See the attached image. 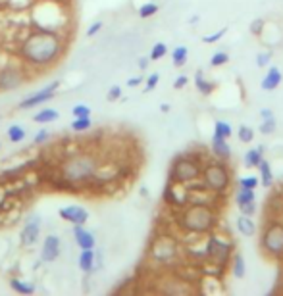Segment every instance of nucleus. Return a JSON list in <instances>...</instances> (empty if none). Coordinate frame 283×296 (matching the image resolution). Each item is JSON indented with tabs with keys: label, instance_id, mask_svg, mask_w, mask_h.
<instances>
[{
	"label": "nucleus",
	"instance_id": "obj_17",
	"mask_svg": "<svg viewBox=\"0 0 283 296\" xmlns=\"http://www.w3.org/2000/svg\"><path fill=\"white\" fill-rule=\"evenodd\" d=\"M229 269H231V275L235 279H243L247 275V263H245V258L241 252H235L229 260Z\"/></svg>",
	"mask_w": 283,
	"mask_h": 296
},
{
	"label": "nucleus",
	"instance_id": "obj_25",
	"mask_svg": "<svg viewBox=\"0 0 283 296\" xmlns=\"http://www.w3.org/2000/svg\"><path fill=\"white\" fill-rule=\"evenodd\" d=\"M187 60H189V48L183 46V44H179V46H175L174 50H172V62H174V66H183Z\"/></svg>",
	"mask_w": 283,
	"mask_h": 296
},
{
	"label": "nucleus",
	"instance_id": "obj_1",
	"mask_svg": "<svg viewBox=\"0 0 283 296\" xmlns=\"http://www.w3.org/2000/svg\"><path fill=\"white\" fill-rule=\"evenodd\" d=\"M62 39L52 31H33L20 44V56L23 62L35 67H46L54 64L62 54Z\"/></svg>",
	"mask_w": 283,
	"mask_h": 296
},
{
	"label": "nucleus",
	"instance_id": "obj_5",
	"mask_svg": "<svg viewBox=\"0 0 283 296\" xmlns=\"http://www.w3.org/2000/svg\"><path fill=\"white\" fill-rule=\"evenodd\" d=\"M262 250L272 256V258H281L283 256V223L272 220L262 233Z\"/></svg>",
	"mask_w": 283,
	"mask_h": 296
},
{
	"label": "nucleus",
	"instance_id": "obj_27",
	"mask_svg": "<svg viewBox=\"0 0 283 296\" xmlns=\"http://www.w3.org/2000/svg\"><path fill=\"white\" fill-rule=\"evenodd\" d=\"M158 10H160V4L147 2V4H143L141 8H139V16H141L143 20H147V18H153L154 14H158Z\"/></svg>",
	"mask_w": 283,
	"mask_h": 296
},
{
	"label": "nucleus",
	"instance_id": "obj_42",
	"mask_svg": "<svg viewBox=\"0 0 283 296\" xmlns=\"http://www.w3.org/2000/svg\"><path fill=\"white\" fill-rule=\"evenodd\" d=\"M158 81H160V75H158V73H153V75L147 77V90H153V88L158 85Z\"/></svg>",
	"mask_w": 283,
	"mask_h": 296
},
{
	"label": "nucleus",
	"instance_id": "obj_48",
	"mask_svg": "<svg viewBox=\"0 0 283 296\" xmlns=\"http://www.w3.org/2000/svg\"><path fill=\"white\" fill-rule=\"evenodd\" d=\"M149 60H151V58H141V60H139V67H141V69H147V67H149Z\"/></svg>",
	"mask_w": 283,
	"mask_h": 296
},
{
	"label": "nucleus",
	"instance_id": "obj_46",
	"mask_svg": "<svg viewBox=\"0 0 283 296\" xmlns=\"http://www.w3.org/2000/svg\"><path fill=\"white\" fill-rule=\"evenodd\" d=\"M145 79H141V77H131L129 81H127V87H139Z\"/></svg>",
	"mask_w": 283,
	"mask_h": 296
},
{
	"label": "nucleus",
	"instance_id": "obj_30",
	"mask_svg": "<svg viewBox=\"0 0 283 296\" xmlns=\"http://www.w3.org/2000/svg\"><path fill=\"white\" fill-rule=\"evenodd\" d=\"M275 127H277L275 118H266V120H262L258 131H260L262 135H272V133H275Z\"/></svg>",
	"mask_w": 283,
	"mask_h": 296
},
{
	"label": "nucleus",
	"instance_id": "obj_11",
	"mask_svg": "<svg viewBox=\"0 0 283 296\" xmlns=\"http://www.w3.org/2000/svg\"><path fill=\"white\" fill-rule=\"evenodd\" d=\"M23 83L20 69L16 67H4L0 69V90H14Z\"/></svg>",
	"mask_w": 283,
	"mask_h": 296
},
{
	"label": "nucleus",
	"instance_id": "obj_34",
	"mask_svg": "<svg viewBox=\"0 0 283 296\" xmlns=\"http://www.w3.org/2000/svg\"><path fill=\"white\" fill-rule=\"evenodd\" d=\"M226 33H228V27H222L220 31H214V33H210V35H204V37H202V43H206V44L218 43L220 39H222Z\"/></svg>",
	"mask_w": 283,
	"mask_h": 296
},
{
	"label": "nucleus",
	"instance_id": "obj_19",
	"mask_svg": "<svg viewBox=\"0 0 283 296\" xmlns=\"http://www.w3.org/2000/svg\"><path fill=\"white\" fill-rule=\"evenodd\" d=\"M195 87L202 96H210L214 92V83H210L202 71H196L195 73Z\"/></svg>",
	"mask_w": 283,
	"mask_h": 296
},
{
	"label": "nucleus",
	"instance_id": "obj_31",
	"mask_svg": "<svg viewBox=\"0 0 283 296\" xmlns=\"http://www.w3.org/2000/svg\"><path fill=\"white\" fill-rule=\"evenodd\" d=\"M237 139H239L241 143H252V139H254L252 127H249V125H241L239 129H237Z\"/></svg>",
	"mask_w": 283,
	"mask_h": 296
},
{
	"label": "nucleus",
	"instance_id": "obj_14",
	"mask_svg": "<svg viewBox=\"0 0 283 296\" xmlns=\"http://www.w3.org/2000/svg\"><path fill=\"white\" fill-rule=\"evenodd\" d=\"M212 154L222 162H228L231 158V146H229L228 139H224V137L214 133L212 135Z\"/></svg>",
	"mask_w": 283,
	"mask_h": 296
},
{
	"label": "nucleus",
	"instance_id": "obj_18",
	"mask_svg": "<svg viewBox=\"0 0 283 296\" xmlns=\"http://www.w3.org/2000/svg\"><path fill=\"white\" fill-rule=\"evenodd\" d=\"M77 263H79V269H81L83 273H93V271H95V248H85V250H81Z\"/></svg>",
	"mask_w": 283,
	"mask_h": 296
},
{
	"label": "nucleus",
	"instance_id": "obj_4",
	"mask_svg": "<svg viewBox=\"0 0 283 296\" xmlns=\"http://www.w3.org/2000/svg\"><path fill=\"white\" fill-rule=\"evenodd\" d=\"M202 186L206 188L208 192H214V194H226L231 186V173H229V167L226 165V162H210L202 167Z\"/></svg>",
	"mask_w": 283,
	"mask_h": 296
},
{
	"label": "nucleus",
	"instance_id": "obj_28",
	"mask_svg": "<svg viewBox=\"0 0 283 296\" xmlns=\"http://www.w3.org/2000/svg\"><path fill=\"white\" fill-rule=\"evenodd\" d=\"M93 127V121L91 118H74V123H72V129L76 133H83L89 131Z\"/></svg>",
	"mask_w": 283,
	"mask_h": 296
},
{
	"label": "nucleus",
	"instance_id": "obj_6",
	"mask_svg": "<svg viewBox=\"0 0 283 296\" xmlns=\"http://www.w3.org/2000/svg\"><path fill=\"white\" fill-rule=\"evenodd\" d=\"M202 173V167L196 162L195 158H189V156H179L175 158L172 169H170V175L172 181L175 183H193L195 179H198Z\"/></svg>",
	"mask_w": 283,
	"mask_h": 296
},
{
	"label": "nucleus",
	"instance_id": "obj_39",
	"mask_svg": "<svg viewBox=\"0 0 283 296\" xmlns=\"http://www.w3.org/2000/svg\"><path fill=\"white\" fill-rule=\"evenodd\" d=\"M237 208H239V212L241 214H245V216H254V212H256V200H254V202H247V204H241Z\"/></svg>",
	"mask_w": 283,
	"mask_h": 296
},
{
	"label": "nucleus",
	"instance_id": "obj_41",
	"mask_svg": "<svg viewBox=\"0 0 283 296\" xmlns=\"http://www.w3.org/2000/svg\"><path fill=\"white\" fill-rule=\"evenodd\" d=\"M48 139H50V131L43 129V131H39L35 135V144H43V143H46Z\"/></svg>",
	"mask_w": 283,
	"mask_h": 296
},
{
	"label": "nucleus",
	"instance_id": "obj_2",
	"mask_svg": "<svg viewBox=\"0 0 283 296\" xmlns=\"http://www.w3.org/2000/svg\"><path fill=\"white\" fill-rule=\"evenodd\" d=\"M98 160L93 154H76L69 156L64 164L60 165V175L69 185H81L97 175Z\"/></svg>",
	"mask_w": 283,
	"mask_h": 296
},
{
	"label": "nucleus",
	"instance_id": "obj_36",
	"mask_svg": "<svg viewBox=\"0 0 283 296\" xmlns=\"http://www.w3.org/2000/svg\"><path fill=\"white\" fill-rule=\"evenodd\" d=\"M72 114H74V118H91V108L87 104H76L72 108Z\"/></svg>",
	"mask_w": 283,
	"mask_h": 296
},
{
	"label": "nucleus",
	"instance_id": "obj_40",
	"mask_svg": "<svg viewBox=\"0 0 283 296\" xmlns=\"http://www.w3.org/2000/svg\"><path fill=\"white\" fill-rule=\"evenodd\" d=\"M106 98L110 100V102H116V100H120L121 98V87L120 85H114V87L108 90V96Z\"/></svg>",
	"mask_w": 283,
	"mask_h": 296
},
{
	"label": "nucleus",
	"instance_id": "obj_3",
	"mask_svg": "<svg viewBox=\"0 0 283 296\" xmlns=\"http://www.w3.org/2000/svg\"><path fill=\"white\" fill-rule=\"evenodd\" d=\"M179 225L195 235L210 233L212 227L216 225V214L204 202H193L191 206L183 210V214L179 218Z\"/></svg>",
	"mask_w": 283,
	"mask_h": 296
},
{
	"label": "nucleus",
	"instance_id": "obj_20",
	"mask_svg": "<svg viewBox=\"0 0 283 296\" xmlns=\"http://www.w3.org/2000/svg\"><path fill=\"white\" fill-rule=\"evenodd\" d=\"M262 158H264V146H260V148H251V150H247L245 152V165L249 167V169H252V167H258L262 162Z\"/></svg>",
	"mask_w": 283,
	"mask_h": 296
},
{
	"label": "nucleus",
	"instance_id": "obj_33",
	"mask_svg": "<svg viewBox=\"0 0 283 296\" xmlns=\"http://www.w3.org/2000/svg\"><path fill=\"white\" fill-rule=\"evenodd\" d=\"M166 54H168V46H166L164 43H156L153 46V50H151V56H149V58L156 62V60H162Z\"/></svg>",
	"mask_w": 283,
	"mask_h": 296
},
{
	"label": "nucleus",
	"instance_id": "obj_23",
	"mask_svg": "<svg viewBox=\"0 0 283 296\" xmlns=\"http://www.w3.org/2000/svg\"><path fill=\"white\" fill-rule=\"evenodd\" d=\"M58 118H60L58 110H54V108H44V110L37 112V114L33 116V121H35V123H52V121H56Z\"/></svg>",
	"mask_w": 283,
	"mask_h": 296
},
{
	"label": "nucleus",
	"instance_id": "obj_37",
	"mask_svg": "<svg viewBox=\"0 0 283 296\" xmlns=\"http://www.w3.org/2000/svg\"><path fill=\"white\" fill-rule=\"evenodd\" d=\"M260 183V179L254 175H247V177H241L239 179V185L241 186H247V188H256Z\"/></svg>",
	"mask_w": 283,
	"mask_h": 296
},
{
	"label": "nucleus",
	"instance_id": "obj_13",
	"mask_svg": "<svg viewBox=\"0 0 283 296\" xmlns=\"http://www.w3.org/2000/svg\"><path fill=\"white\" fill-rule=\"evenodd\" d=\"M74 239H76V244L81 250H85V248H95V246H97L95 235L89 229H85V225H74Z\"/></svg>",
	"mask_w": 283,
	"mask_h": 296
},
{
	"label": "nucleus",
	"instance_id": "obj_16",
	"mask_svg": "<svg viewBox=\"0 0 283 296\" xmlns=\"http://www.w3.org/2000/svg\"><path fill=\"white\" fill-rule=\"evenodd\" d=\"M235 227L239 231L243 237H252L256 233V223L252 220V216H245V214H239L237 220H235Z\"/></svg>",
	"mask_w": 283,
	"mask_h": 296
},
{
	"label": "nucleus",
	"instance_id": "obj_24",
	"mask_svg": "<svg viewBox=\"0 0 283 296\" xmlns=\"http://www.w3.org/2000/svg\"><path fill=\"white\" fill-rule=\"evenodd\" d=\"M256 200V194H254V188H247V186H241L235 192V204L241 206V204H247V202H254Z\"/></svg>",
	"mask_w": 283,
	"mask_h": 296
},
{
	"label": "nucleus",
	"instance_id": "obj_43",
	"mask_svg": "<svg viewBox=\"0 0 283 296\" xmlns=\"http://www.w3.org/2000/svg\"><path fill=\"white\" fill-rule=\"evenodd\" d=\"M187 85H189V77H187V75H179L177 79H175L174 88H175V90H181V88L187 87Z\"/></svg>",
	"mask_w": 283,
	"mask_h": 296
},
{
	"label": "nucleus",
	"instance_id": "obj_22",
	"mask_svg": "<svg viewBox=\"0 0 283 296\" xmlns=\"http://www.w3.org/2000/svg\"><path fill=\"white\" fill-rule=\"evenodd\" d=\"M10 286H12V290H14V292L23 294V296H29V294L35 292V285L27 283V281H23V279H18V277L10 279Z\"/></svg>",
	"mask_w": 283,
	"mask_h": 296
},
{
	"label": "nucleus",
	"instance_id": "obj_21",
	"mask_svg": "<svg viewBox=\"0 0 283 296\" xmlns=\"http://www.w3.org/2000/svg\"><path fill=\"white\" fill-rule=\"evenodd\" d=\"M258 171H260L262 185L266 186V188H270L273 185V173H272V165H270V162L266 158H262L260 165H258Z\"/></svg>",
	"mask_w": 283,
	"mask_h": 296
},
{
	"label": "nucleus",
	"instance_id": "obj_35",
	"mask_svg": "<svg viewBox=\"0 0 283 296\" xmlns=\"http://www.w3.org/2000/svg\"><path fill=\"white\" fill-rule=\"evenodd\" d=\"M272 56H273L272 50H264V52H258V56H256V66H258V67L270 66V62H272Z\"/></svg>",
	"mask_w": 283,
	"mask_h": 296
},
{
	"label": "nucleus",
	"instance_id": "obj_32",
	"mask_svg": "<svg viewBox=\"0 0 283 296\" xmlns=\"http://www.w3.org/2000/svg\"><path fill=\"white\" fill-rule=\"evenodd\" d=\"M228 62H229V54L228 52H224V50H218L216 54H212V58H210V66L212 67L226 66Z\"/></svg>",
	"mask_w": 283,
	"mask_h": 296
},
{
	"label": "nucleus",
	"instance_id": "obj_47",
	"mask_svg": "<svg viewBox=\"0 0 283 296\" xmlns=\"http://www.w3.org/2000/svg\"><path fill=\"white\" fill-rule=\"evenodd\" d=\"M260 118L262 120H266V118H273V114L270 108H264V110H260Z\"/></svg>",
	"mask_w": 283,
	"mask_h": 296
},
{
	"label": "nucleus",
	"instance_id": "obj_49",
	"mask_svg": "<svg viewBox=\"0 0 283 296\" xmlns=\"http://www.w3.org/2000/svg\"><path fill=\"white\" fill-rule=\"evenodd\" d=\"M160 110H162L164 114H168V112H170V104H162V106H160Z\"/></svg>",
	"mask_w": 283,
	"mask_h": 296
},
{
	"label": "nucleus",
	"instance_id": "obj_8",
	"mask_svg": "<svg viewBox=\"0 0 283 296\" xmlns=\"http://www.w3.org/2000/svg\"><path fill=\"white\" fill-rule=\"evenodd\" d=\"M58 88H60V81H52L50 85L39 88L37 92H33V94L25 96L23 100H20L18 108H22V110H31V108L39 106V104H44V102H48L50 98H54V94H56Z\"/></svg>",
	"mask_w": 283,
	"mask_h": 296
},
{
	"label": "nucleus",
	"instance_id": "obj_7",
	"mask_svg": "<svg viewBox=\"0 0 283 296\" xmlns=\"http://www.w3.org/2000/svg\"><path fill=\"white\" fill-rule=\"evenodd\" d=\"M204 256L216 263L218 267H226L233 256V246L226 242L222 237H210L204 246Z\"/></svg>",
	"mask_w": 283,
	"mask_h": 296
},
{
	"label": "nucleus",
	"instance_id": "obj_44",
	"mask_svg": "<svg viewBox=\"0 0 283 296\" xmlns=\"http://www.w3.org/2000/svg\"><path fill=\"white\" fill-rule=\"evenodd\" d=\"M100 29H102V22L91 23V25H89V29H87V37H95V35H97Z\"/></svg>",
	"mask_w": 283,
	"mask_h": 296
},
{
	"label": "nucleus",
	"instance_id": "obj_10",
	"mask_svg": "<svg viewBox=\"0 0 283 296\" xmlns=\"http://www.w3.org/2000/svg\"><path fill=\"white\" fill-rule=\"evenodd\" d=\"M58 216L72 225H85L89 221V210L83 208V206H77V204H72V206L58 210Z\"/></svg>",
	"mask_w": 283,
	"mask_h": 296
},
{
	"label": "nucleus",
	"instance_id": "obj_15",
	"mask_svg": "<svg viewBox=\"0 0 283 296\" xmlns=\"http://www.w3.org/2000/svg\"><path fill=\"white\" fill-rule=\"evenodd\" d=\"M281 79H283V73L277 69L275 66H270L268 67V71H266V75L262 79L260 87L264 90H275V88L281 85Z\"/></svg>",
	"mask_w": 283,
	"mask_h": 296
},
{
	"label": "nucleus",
	"instance_id": "obj_12",
	"mask_svg": "<svg viewBox=\"0 0 283 296\" xmlns=\"http://www.w3.org/2000/svg\"><path fill=\"white\" fill-rule=\"evenodd\" d=\"M60 256V237L58 235H46L41 246V260L43 262H54Z\"/></svg>",
	"mask_w": 283,
	"mask_h": 296
},
{
	"label": "nucleus",
	"instance_id": "obj_26",
	"mask_svg": "<svg viewBox=\"0 0 283 296\" xmlns=\"http://www.w3.org/2000/svg\"><path fill=\"white\" fill-rule=\"evenodd\" d=\"M6 137H8V141H10V143H22L23 139H25V129H23L22 125L14 123V125H10V127H8Z\"/></svg>",
	"mask_w": 283,
	"mask_h": 296
},
{
	"label": "nucleus",
	"instance_id": "obj_38",
	"mask_svg": "<svg viewBox=\"0 0 283 296\" xmlns=\"http://www.w3.org/2000/svg\"><path fill=\"white\" fill-rule=\"evenodd\" d=\"M264 27H266V22H264L262 18H256V20H254V22H252L251 25H249L251 33H252V35H256V37H258V35H262V29H264Z\"/></svg>",
	"mask_w": 283,
	"mask_h": 296
},
{
	"label": "nucleus",
	"instance_id": "obj_45",
	"mask_svg": "<svg viewBox=\"0 0 283 296\" xmlns=\"http://www.w3.org/2000/svg\"><path fill=\"white\" fill-rule=\"evenodd\" d=\"M100 267H102V252L97 250V252H95V271L100 269Z\"/></svg>",
	"mask_w": 283,
	"mask_h": 296
},
{
	"label": "nucleus",
	"instance_id": "obj_9",
	"mask_svg": "<svg viewBox=\"0 0 283 296\" xmlns=\"http://www.w3.org/2000/svg\"><path fill=\"white\" fill-rule=\"evenodd\" d=\"M39 235H41V216L35 214L27 220L23 229L20 231V244L22 246H33L39 241Z\"/></svg>",
	"mask_w": 283,
	"mask_h": 296
},
{
	"label": "nucleus",
	"instance_id": "obj_29",
	"mask_svg": "<svg viewBox=\"0 0 283 296\" xmlns=\"http://www.w3.org/2000/svg\"><path fill=\"white\" fill-rule=\"evenodd\" d=\"M214 133L220 135V137H224V139H229V137L233 135V129H231V125H229L228 121L218 120L214 123Z\"/></svg>",
	"mask_w": 283,
	"mask_h": 296
}]
</instances>
